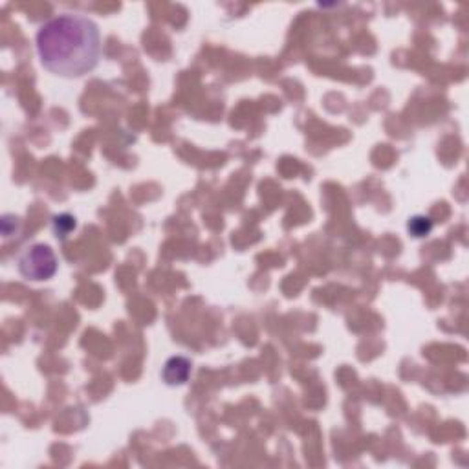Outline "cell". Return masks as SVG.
Segmentation results:
<instances>
[{
    "instance_id": "cell-1",
    "label": "cell",
    "mask_w": 469,
    "mask_h": 469,
    "mask_svg": "<svg viewBox=\"0 0 469 469\" xmlns=\"http://www.w3.org/2000/svg\"><path fill=\"white\" fill-rule=\"evenodd\" d=\"M40 65L59 77H83L101 59V31L81 13H61L40 26L35 37Z\"/></svg>"
},
{
    "instance_id": "cell-2",
    "label": "cell",
    "mask_w": 469,
    "mask_h": 469,
    "mask_svg": "<svg viewBox=\"0 0 469 469\" xmlns=\"http://www.w3.org/2000/svg\"><path fill=\"white\" fill-rule=\"evenodd\" d=\"M17 268L20 275L33 283L50 280L59 270V259L48 244L37 242L20 251L17 259Z\"/></svg>"
},
{
    "instance_id": "cell-3",
    "label": "cell",
    "mask_w": 469,
    "mask_h": 469,
    "mask_svg": "<svg viewBox=\"0 0 469 469\" xmlns=\"http://www.w3.org/2000/svg\"><path fill=\"white\" fill-rule=\"evenodd\" d=\"M191 370H193V363L189 358L185 356H173L165 361L164 370H161V379L169 387H180L189 381Z\"/></svg>"
},
{
    "instance_id": "cell-4",
    "label": "cell",
    "mask_w": 469,
    "mask_h": 469,
    "mask_svg": "<svg viewBox=\"0 0 469 469\" xmlns=\"http://www.w3.org/2000/svg\"><path fill=\"white\" fill-rule=\"evenodd\" d=\"M407 230H409V233L413 234L415 239H424V237H427V234L433 231V220H431L429 216L416 215L409 220Z\"/></svg>"
},
{
    "instance_id": "cell-5",
    "label": "cell",
    "mask_w": 469,
    "mask_h": 469,
    "mask_svg": "<svg viewBox=\"0 0 469 469\" xmlns=\"http://www.w3.org/2000/svg\"><path fill=\"white\" fill-rule=\"evenodd\" d=\"M75 225H77V222H75L74 216L68 215V213H65V215H57L54 218V231L57 237H61V239H66V237L75 230Z\"/></svg>"
},
{
    "instance_id": "cell-6",
    "label": "cell",
    "mask_w": 469,
    "mask_h": 469,
    "mask_svg": "<svg viewBox=\"0 0 469 469\" xmlns=\"http://www.w3.org/2000/svg\"><path fill=\"white\" fill-rule=\"evenodd\" d=\"M20 220L15 215H4L2 216V234L6 239H10L13 234L19 233Z\"/></svg>"
}]
</instances>
